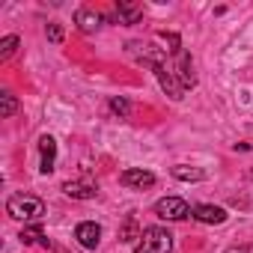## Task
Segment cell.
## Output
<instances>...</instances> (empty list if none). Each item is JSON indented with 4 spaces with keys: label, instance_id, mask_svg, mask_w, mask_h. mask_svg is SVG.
<instances>
[{
    "label": "cell",
    "instance_id": "1",
    "mask_svg": "<svg viewBox=\"0 0 253 253\" xmlns=\"http://www.w3.org/2000/svg\"><path fill=\"white\" fill-rule=\"evenodd\" d=\"M6 211L15 220H24V223L33 220V223H39L42 214H45V203L39 197H30V194H12L6 200Z\"/></svg>",
    "mask_w": 253,
    "mask_h": 253
},
{
    "label": "cell",
    "instance_id": "2",
    "mask_svg": "<svg viewBox=\"0 0 253 253\" xmlns=\"http://www.w3.org/2000/svg\"><path fill=\"white\" fill-rule=\"evenodd\" d=\"M173 250V235L164 226H146L134 244V253H170Z\"/></svg>",
    "mask_w": 253,
    "mask_h": 253
},
{
    "label": "cell",
    "instance_id": "3",
    "mask_svg": "<svg viewBox=\"0 0 253 253\" xmlns=\"http://www.w3.org/2000/svg\"><path fill=\"white\" fill-rule=\"evenodd\" d=\"M155 214L161 220H185V217H191V206L182 197H164L155 203Z\"/></svg>",
    "mask_w": 253,
    "mask_h": 253
},
{
    "label": "cell",
    "instance_id": "4",
    "mask_svg": "<svg viewBox=\"0 0 253 253\" xmlns=\"http://www.w3.org/2000/svg\"><path fill=\"white\" fill-rule=\"evenodd\" d=\"M173 75L176 81L182 84V89H194L197 86V75H194V63H191V54L185 48L176 51V66H173Z\"/></svg>",
    "mask_w": 253,
    "mask_h": 253
},
{
    "label": "cell",
    "instance_id": "5",
    "mask_svg": "<svg viewBox=\"0 0 253 253\" xmlns=\"http://www.w3.org/2000/svg\"><path fill=\"white\" fill-rule=\"evenodd\" d=\"M119 182H122L125 188L143 191V188H152V185H155V173H149V170H143V167H128V170H122Z\"/></svg>",
    "mask_w": 253,
    "mask_h": 253
},
{
    "label": "cell",
    "instance_id": "6",
    "mask_svg": "<svg viewBox=\"0 0 253 253\" xmlns=\"http://www.w3.org/2000/svg\"><path fill=\"white\" fill-rule=\"evenodd\" d=\"M75 238H78V244H81V247L95 250V247H98V241H101V226H98L95 220H84V223H78V226H75Z\"/></svg>",
    "mask_w": 253,
    "mask_h": 253
},
{
    "label": "cell",
    "instance_id": "7",
    "mask_svg": "<svg viewBox=\"0 0 253 253\" xmlns=\"http://www.w3.org/2000/svg\"><path fill=\"white\" fill-rule=\"evenodd\" d=\"M152 72H155V78H158V84H161V89H164V92H167L170 98H176V101H179L185 89H182V84L176 81V75H173V69H167V63H161V66H155Z\"/></svg>",
    "mask_w": 253,
    "mask_h": 253
},
{
    "label": "cell",
    "instance_id": "8",
    "mask_svg": "<svg viewBox=\"0 0 253 253\" xmlns=\"http://www.w3.org/2000/svg\"><path fill=\"white\" fill-rule=\"evenodd\" d=\"M191 217L200 220V223H223L229 214H226V209H220V206L203 203V206H191Z\"/></svg>",
    "mask_w": 253,
    "mask_h": 253
},
{
    "label": "cell",
    "instance_id": "9",
    "mask_svg": "<svg viewBox=\"0 0 253 253\" xmlns=\"http://www.w3.org/2000/svg\"><path fill=\"white\" fill-rule=\"evenodd\" d=\"M39 152H42V164H39V170L48 176V173H54V161H57V140L51 137V134H42L39 137Z\"/></svg>",
    "mask_w": 253,
    "mask_h": 253
},
{
    "label": "cell",
    "instance_id": "10",
    "mask_svg": "<svg viewBox=\"0 0 253 253\" xmlns=\"http://www.w3.org/2000/svg\"><path fill=\"white\" fill-rule=\"evenodd\" d=\"M113 18H116L119 24H137V21L143 18V6H140V3H128V0H119Z\"/></svg>",
    "mask_w": 253,
    "mask_h": 253
},
{
    "label": "cell",
    "instance_id": "11",
    "mask_svg": "<svg viewBox=\"0 0 253 253\" xmlns=\"http://www.w3.org/2000/svg\"><path fill=\"white\" fill-rule=\"evenodd\" d=\"M75 24H78V30L92 33V30H98V27H101V15H98L95 9L81 6V9H75Z\"/></svg>",
    "mask_w": 253,
    "mask_h": 253
},
{
    "label": "cell",
    "instance_id": "12",
    "mask_svg": "<svg viewBox=\"0 0 253 253\" xmlns=\"http://www.w3.org/2000/svg\"><path fill=\"white\" fill-rule=\"evenodd\" d=\"M63 191H66L69 197H75V200H92V197L98 194L95 182H89V179H81V182H66V185H63Z\"/></svg>",
    "mask_w": 253,
    "mask_h": 253
},
{
    "label": "cell",
    "instance_id": "13",
    "mask_svg": "<svg viewBox=\"0 0 253 253\" xmlns=\"http://www.w3.org/2000/svg\"><path fill=\"white\" fill-rule=\"evenodd\" d=\"M170 173H173V179H179V182H203V179H206V170L188 167V164H176Z\"/></svg>",
    "mask_w": 253,
    "mask_h": 253
},
{
    "label": "cell",
    "instance_id": "14",
    "mask_svg": "<svg viewBox=\"0 0 253 253\" xmlns=\"http://www.w3.org/2000/svg\"><path fill=\"white\" fill-rule=\"evenodd\" d=\"M140 226H137V217L134 214H128V220H125V226H122V232H119V241L122 244H131V241H137L140 238Z\"/></svg>",
    "mask_w": 253,
    "mask_h": 253
},
{
    "label": "cell",
    "instance_id": "15",
    "mask_svg": "<svg viewBox=\"0 0 253 253\" xmlns=\"http://www.w3.org/2000/svg\"><path fill=\"white\" fill-rule=\"evenodd\" d=\"M0 104H3V110H0V116H3V119H9V116L18 113V101H15L12 92H3V95H0Z\"/></svg>",
    "mask_w": 253,
    "mask_h": 253
},
{
    "label": "cell",
    "instance_id": "16",
    "mask_svg": "<svg viewBox=\"0 0 253 253\" xmlns=\"http://www.w3.org/2000/svg\"><path fill=\"white\" fill-rule=\"evenodd\" d=\"M18 48V36H3L0 39V60H9Z\"/></svg>",
    "mask_w": 253,
    "mask_h": 253
},
{
    "label": "cell",
    "instance_id": "17",
    "mask_svg": "<svg viewBox=\"0 0 253 253\" xmlns=\"http://www.w3.org/2000/svg\"><path fill=\"white\" fill-rule=\"evenodd\" d=\"M18 238H21L24 244H36V241H42V229H39V223H36V226H24Z\"/></svg>",
    "mask_w": 253,
    "mask_h": 253
},
{
    "label": "cell",
    "instance_id": "18",
    "mask_svg": "<svg viewBox=\"0 0 253 253\" xmlns=\"http://www.w3.org/2000/svg\"><path fill=\"white\" fill-rule=\"evenodd\" d=\"M45 36H48V39H51L54 45H60V42H63V27H60L57 21H51V24L45 27Z\"/></svg>",
    "mask_w": 253,
    "mask_h": 253
},
{
    "label": "cell",
    "instance_id": "19",
    "mask_svg": "<svg viewBox=\"0 0 253 253\" xmlns=\"http://www.w3.org/2000/svg\"><path fill=\"white\" fill-rule=\"evenodd\" d=\"M110 110L116 113V116H128V110H131V104L125 101V98H110Z\"/></svg>",
    "mask_w": 253,
    "mask_h": 253
},
{
    "label": "cell",
    "instance_id": "20",
    "mask_svg": "<svg viewBox=\"0 0 253 253\" xmlns=\"http://www.w3.org/2000/svg\"><path fill=\"white\" fill-rule=\"evenodd\" d=\"M223 253H253V244H235V247H229Z\"/></svg>",
    "mask_w": 253,
    "mask_h": 253
}]
</instances>
